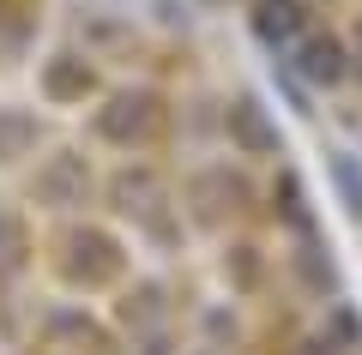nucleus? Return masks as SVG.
<instances>
[{"instance_id": "1", "label": "nucleus", "mask_w": 362, "mask_h": 355, "mask_svg": "<svg viewBox=\"0 0 362 355\" xmlns=\"http://www.w3.org/2000/svg\"><path fill=\"white\" fill-rule=\"evenodd\" d=\"M259 25H266V37H290V30H296V6H290V0H272Z\"/></svg>"}]
</instances>
